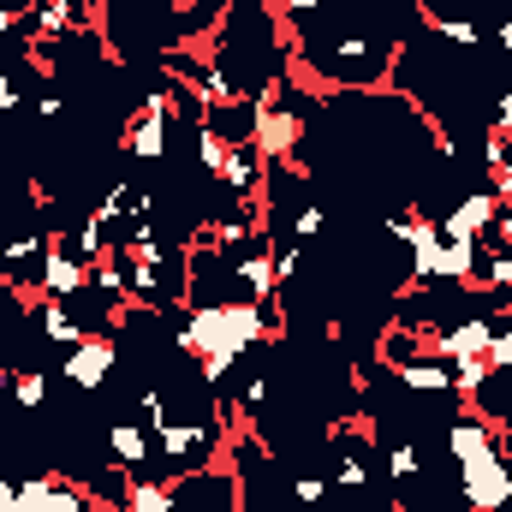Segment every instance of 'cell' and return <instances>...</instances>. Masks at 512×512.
<instances>
[{"instance_id":"obj_1","label":"cell","mask_w":512,"mask_h":512,"mask_svg":"<svg viewBox=\"0 0 512 512\" xmlns=\"http://www.w3.org/2000/svg\"><path fill=\"white\" fill-rule=\"evenodd\" d=\"M173 346L197 358V376L203 387H221L239 358L268 346V322H262V304H179L173 310Z\"/></svg>"},{"instance_id":"obj_2","label":"cell","mask_w":512,"mask_h":512,"mask_svg":"<svg viewBox=\"0 0 512 512\" xmlns=\"http://www.w3.org/2000/svg\"><path fill=\"white\" fill-rule=\"evenodd\" d=\"M298 54H304V66L316 72V78H328V84H346V90H382L387 84V42H370L364 30H340L334 42H316V36H304L298 30Z\"/></svg>"},{"instance_id":"obj_3","label":"cell","mask_w":512,"mask_h":512,"mask_svg":"<svg viewBox=\"0 0 512 512\" xmlns=\"http://www.w3.org/2000/svg\"><path fill=\"white\" fill-rule=\"evenodd\" d=\"M221 441H227V423H215V417H167V423L155 429L149 477L173 483V477H185V471H203V465H215Z\"/></svg>"},{"instance_id":"obj_4","label":"cell","mask_w":512,"mask_h":512,"mask_svg":"<svg viewBox=\"0 0 512 512\" xmlns=\"http://www.w3.org/2000/svg\"><path fill=\"white\" fill-rule=\"evenodd\" d=\"M459 489H465V507L471 512H507L512 507V471H507V453L501 441L459 459Z\"/></svg>"},{"instance_id":"obj_5","label":"cell","mask_w":512,"mask_h":512,"mask_svg":"<svg viewBox=\"0 0 512 512\" xmlns=\"http://www.w3.org/2000/svg\"><path fill=\"white\" fill-rule=\"evenodd\" d=\"M239 477L227 465H203L173 477V512H239Z\"/></svg>"},{"instance_id":"obj_6","label":"cell","mask_w":512,"mask_h":512,"mask_svg":"<svg viewBox=\"0 0 512 512\" xmlns=\"http://www.w3.org/2000/svg\"><path fill=\"white\" fill-rule=\"evenodd\" d=\"M298 126H304V114H298V108H286V102L262 96V102H256V126H251L256 155H262L268 167H292V155H298Z\"/></svg>"},{"instance_id":"obj_7","label":"cell","mask_w":512,"mask_h":512,"mask_svg":"<svg viewBox=\"0 0 512 512\" xmlns=\"http://www.w3.org/2000/svg\"><path fill=\"white\" fill-rule=\"evenodd\" d=\"M114 370H120V340L114 334H84L78 346H66V382L72 387L96 393Z\"/></svg>"},{"instance_id":"obj_8","label":"cell","mask_w":512,"mask_h":512,"mask_svg":"<svg viewBox=\"0 0 512 512\" xmlns=\"http://www.w3.org/2000/svg\"><path fill=\"white\" fill-rule=\"evenodd\" d=\"M495 215H501V197L495 191H471V197H459L441 221H435V233L441 239H489V227H495Z\"/></svg>"},{"instance_id":"obj_9","label":"cell","mask_w":512,"mask_h":512,"mask_svg":"<svg viewBox=\"0 0 512 512\" xmlns=\"http://www.w3.org/2000/svg\"><path fill=\"white\" fill-rule=\"evenodd\" d=\"M489 334H495V322L477 310V316H459V322H441L435 328V358H447V364H459V358H483L489 352Z\"/></svg>"},{"instance_id":"obj_10","label":"cell","mask_w":512,"mask_h":512,"mask_svg":"<svg viewBox=\"0 0 512 512\" xmlns=\"http://www.w3.org/2000/svg\"><path fill=\"white\" fill-rule=\"evenodd\" d=\"M78 292H90V268L78 262L72 251H48V262H42V298H78Z\"/></svg>"},{"instance_id":"obj_11","label":"cell","mask_w":512,"mask_h":512,"mask_svg":"<svg viewBox=\"0 0 512 512\" xmlns=\"http://www.w3.org/2000/svg\"><path fill=\"white\" fill-rule=\"evenodd\" d=\"M495 441H501V429H495L483 411H459V417L447 423V453H453V465L471 459V453H483V447H495Z\"/></svg>"},{"instance_id":"obj_12","label":"cell","mask_w":512,"mask_h":512,"mask_svg":"<svg viewBox=\"0 0 512 512\" xmlns=\"http://www.w3.org/2000/svg\"><path fill=\"white\" fill-rule=\"evenodd\" d=\"M108 459H114L120 471H149L155 435H149L143 423H114V429H108Z\"/></svg>"},{"instance_id":"obj_13","label":"cell","mask_w":512,"mask_h":512,"mask_svg":"<svg viewBox=\"0 0 512 512\" xmlns=\"http://www.w3.org/2000/svg\"><path fill=\"white\" fill-rule=\"evenodd\" d=\"M393 376L411 393H447L453 399V364L447 358H405V364H393Z\"/></svg>"},{"instance_id":"obj_14","label":"cell","mask_w":512,"mask_h":512,"mask_svg":"<svg viewBox=\"0 0 512 512\" xmlns=\"http://www.w3.org/2000/svg\"><path fill=\"white\" fill-rule=\"evenodd\" d=\"M120 512H173V483H161L149 471H131L126 495H120Z\"/></svg>"},{"instance_id":"obj_15","label":"cell","mask_w":512,"mask_h":512,"mask_svg":"<svg viewBox=\"0 0 512 512\" xmlns=\"http://www.w3.org/2000/svg\"><path fill=\"white\" fill-rule=\"evenodd\" d=\"M382 465H387V477H393V489H399V501H417L423 453H417L411 441H387V447H382Z\"/></svg>"},{"instance_id":"obj_16","label":"cell","mask_w":512,"mask_h":512,"mask_svg":"<svg viewBox=\"0 0 512 512\" xmlns=\"http://www.w3.org/2000/svg\"><path fill=\"white\" fill-rule=\"evenodd\" d=\"M36 328H42V340H54V346H78L90 328L72 316V304L66 298H42V310H36Z\"/></svg>"},{"instance_id":"obj_17","label":"cell","mask_w":512,"mask_h":512,"mask_svg":"<svg viewBox=\"0 0 512 512\" xmlns=\"http://www.w3.org/2000/svg\"><path fill=\"white\" fill-rule=\"evenodd\" d=\"M36 512H96V495H90L84 483H66V477H54Z\"/></svg>"},{"instance_id":"obj_18","label":"cell","mask_w":512,"mask_h":512,"mask_svg":"<svg viewBox=\"0 0 512 512\" xmlns=\"http://www.w3.org/2000/svg\"><path fill=\"white\" fill-rule=\"evenodd\" d=\"M423 24H429L435 36H447V42H459V48H483V30H477L471 18H447V12H435L429 0H423Z\"/></svg>"},{"instance_id":"obj_19","label":"cell","mask_w":512,"mask_h":512,"mask_svg":"<svg viewBox=\"0 0 512 512\" xmlns=\"http://www.w3.org/2000/svg\"><path fill=\"white\" fill-rule=\"evenodd\" d=\"M227 155H233V143H227V137H221L215 126H203V120H197V167L209 173V185L221 179V167H227Z\"/></svg>"},{"instance_id":"obj_20","label":"cell","mask_w":512,"mask_h":512,"mask_svg":"<svg viewBox=\"0 0 512 512\" xmlns=\"http://www.w3.org/2000/svg\"><path fill=\"white\" fill-rule=\"evenodd\" d=\"M6 393L18 399V411H42L48 405V376L42 370H12V387Z\"/></svg>"},{"instance_id":"obj_21","label":"cell","mask_w":512,"mask_h":512,"mask_svg":"<svg viewBox=\"0 0 512 512\" xmlns=\"http://www.w3.org/2000/svg\"><path fill=\"white\" fill-rule=\"evenodd\" d=\"M489 376H495V370H489L483 358H459V364H453V393H471V399H477V387L489 382Z\"/></svg>"},{"instance_id":"obj_22","label":"cell","mask_w":512,"mask_h":512,"mask_svg":"<svg viewBox=\"0 0 512 512\" xmlns=\"http://www.w3.org/2000/svg\"><path fill=\"white\" fill-rule=\"evenodd\" d=\"M322 227H328V209H316V203H298L292 209V239L304 245V239H322Z\"/></svg>"},{"instance_id":"obj_23","label":"cell","mask_w":512,"mask_h":512,"mask_svg":"<svg viewBox=\"0 0 512 512\" xmlns=\"http://www.w3.org/2000/svg\"><path fill=\"white\" fill-rule=\"evenodd\" d=\"M48 483H54V471H42V477H18L12 512H36V507H42V495H48Z\"/></svg>"},{"instance_id":"obj_24","label":"cell","mask_w":512,"mask_h":512,"mask_svg":"<svg viewBox=\"0 0 512 512\" xmlns=\"http://www.w3.org/2000/svg\"><path fill=\"white\" fill-rule=\"evenodd\" d=\"M483 364H489L495 376H507V370H512V328H501V322H495V334H489V352H483Z\"/></svg>"},{"instance_id":"obj_25","label":"cell","mask_w":512,"mask_h":512,"mask_svg":"<svg viewBox=\"0 0 512 512\" xmlns=\"http://www.w3.org/2000/svg\"><path fill=\"white\" fill-rule=\"evenodd\" d=\"M328 489H334L328 477H298V483H292V495H298V507H304V512L322 507V501H328Z\"/></svg>"},{"instance_id":"obj_26","label":"cell","mask_w":512,"mask_h":512,"mask_svg":"<svg viewBox=\"0 0 512 512\" xmlns=\"http://www.w3.org/2000/svg\"><path fill=\"white\" fill-rule=\"evenodd\" d=\"M262 405H268V376H251V382H245V393H239V411H245V417H256Z\"/></svg>"},{"instance_id":"obj_27","label":"cell","mask_w":512,"mask_h":512,"mask_svg":"<svg viewBox=\"0 0 512 512\" xmlns=\"http://www.w3.org/2000/svg\"><path fill=\"white\" fill-rule=\"evenodd\" d=\"M292 274H298V245H274V280L286 286Z\"/></svg>"},{"instance_id":"obj_28","label":"cell","mask_w":512,"mask_h":512,"mask_svg":"<svg viewBox=\"0 0 512 512\" xmlns=\"http://www.w3.org/2000/svg\"><path fill=\"white\" fill-rule=\"evenodd\" d=\"M489 245L512 251V203H501V215H495V227H489Z\"/></svg>"},{"instance_id":"obj_29","label":"cell","mask_w":512,"mask_h":512,"mask_svg":"<svg viewBox=\"0 0 512 512\" xmlns=\"http://www.w3.org/2000/svg\"><path fill=\"white\" fill-rule=\"evenodd\" d=\"M18 102H24V96H18V78L0 72V114H18Z\"/></svg>"},{"instance_id":"obj_30","label":"cell","mask_w":512,"mask_h":512,"mask_svg":"<svg viewBox=\"0 0 512 512\" xmlns=\"http://www.w3.org/2000/svg\"><path fill=\"white\" fill-rule=\"evenodd\" d=\"M489 131H501V137H512V84L501 90V102H495V126Z\"/></svg>"},{"instance_id":"obj_31","label":"cell","mask_w":512,"mask_h":512,"mask_svg":"<svg viewBox=\"0 0 512 512\" xmlns=\"http://www.w3.org/2000/svg\"><path fill=\"white\" fill-rule=\"evenodd\" d=\"M495 42H501V48L512 54V6H507V18H501V30H495Z\"/></svg>"},{"instance_id":"obj_32","label":"cell","mask_w":512,"mask_h":512,"mask_svg":"<svg viewBox=\"0 0 512 512\" xmlns=\"http://www.w3.org/2000/svg\"><path fill=\"white\" fill-rule=\"evenodd\" d=\"M12 495H18V483H12V477H0V512H12Z\"/></svg>"},{"instance_id":"obj_33","label":"cell","mask_w":512,"mask_h":512,"mask_svg":"<svg viewBox=\"0 0 512 512\" xmlns=\"http://www.w3.org/2000/svg\"><path fill=\"white\" fill-rule=\"evenodd\" d=\"M6 387H12V370H6V364H0V393H6Z\"/></svg>"},{"instance_id":"obj_34","label":"cell","mask_w":512,"mask_h":512,"mask_svg":"<svg viewBox=\"0 0 512 512\" xmlns=\"http://www.w3.org/2000/svg\"><path fill=\"white\" fill-rule=\"evenodd\" d=\"M6 239H12V227H6V221H0V251H6Z\"/></svg>"},{"instance_id":"obj_35","label":"cell","mask_w":512,"mask_h":512,"mask_svg":"<svg viewBox=\"0 0 512 512\" xmlns=\"http://www.w3.org/2000/svg\"><path fill=\"white\" fill-rule=\"evenodd\" d=\"M167 6H173V12H179V6H191V0H167Z\"/></svg>"},{"instance_id":"obj_36","label":"cell","mask_w":512,"mask_h":512,"mask_svg":"<svg viewBox=\"0 0 512 512\" xmlns=\"http://www.w3.org/2000/svg\"><path fill=\"white\" fill-rule=\"evenodd\" d=\"M507 161H512V137H507Z\"/></svg>"}]
</instances>
